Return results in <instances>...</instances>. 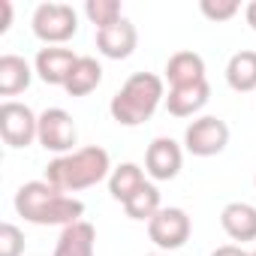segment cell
Wrapping results in <instances>:
<instances>
[{
    "label": "cell",
    "instance_id": "27",
    "mask_svg": "<svg viewBox=\"0 0 256 256\" xmlns=\"http://www.w3.org/2000/svg\"><path fill=\"white\" fill-rule=\"evenodd\" d=\"M253 187H256V175H253Z\"/></svg>",
    "mask_w": 256,
    "mask_h": 256
},
{
    "label": "cell",
    "instance_id": "1",
    "mask_svg": "<svg viewBox=\"0 0 256 256\" xmlns=\"http://www.w3.org/2000/svg\"><path fill=\"white\" fill-rule=\"evenodd\" d=\"M16 211L36 226H70L84 214V202L66 196L48 181H28L16 193Z\"/></svg>",
    "mask_w": 256,
    "mask_h": 256
},
{
    "label": "cell",
    "instance_id": "2",
    "mask_svg": "<svg viewBox=\"0 0 256 256\" xmlns=\"http://www.w3.org/2000/svg\"><path fill=\"white\" fill-rule=\"evenodd\" d=\"M108 169H112L108 151L100 145H90V148H78L72 154L52 160L46 166V181L64 193H76V190H88L100 184L102 178H108Z\"/></svg>",
    "mask_w": 256,
    "mask_h": 256
},
{
    "label": "cell",
    "instance_id": "10",
    "mask_svg": "<svg viewBox=\"0 0 256 256\" xmlns=\"http://www.w3.org/2000/svg\"><path fill=\"white\" fill-rule=\"evenodd\" d=\"M136 42H139V34H136V24L130 18H120L118 24L96 30V48L106 58H112V60L130 58L133 48H136Z\"/></svg>",
    "mask_w": 256,
    "mask_h": 256
},
{
    "label": "cell",
    "instance_id": "19",
    "mask_svg": "<svg viewBox=\"0 0 256 256\" xmlns=\"http://www.w3.org/2000/svg\"><path fill=\"white\" fill-rule=\"evenodd\" d=\"M102 82V66L94 60V58H78L70 82H66V94L70 96H84L90 90H96Z\"/></svg>",
    "mask_w": 256,
    "mask_h": 256
},
{
    "label": "cell",
    "instance_id": "6",
    "mask_svg": "<svg viewBox=\"0 0 256 256\" xmlns=\"http://www.w3.org/2000/svg\"><path fill=\"white\" fill-rule=\"evenodd\" d=\"M184 145L193 157H214L229 145V126L217 114L196 118L184 130Z\"/></svg>",
    "mask_w": 256,
    "mask_h": 256
},
{
    "label": "cell",
    "instance_id": "7",
    "mask_svg": "<svg viewBox=\"0 0 256 256\" xmlns=\"http://www.w3.org/2000/svg\"><path fill=\"white\" fill-rule=\"evenodd\" d=\"M40 145L46 151H54V154H72V145L78 139L76 133V120L70 118V112L64 108H46L40 114V133H36Z\"/></svg>",
    "mask_w": 256,
    "mask_h": 256
},
{
    "label": "cell",
    "instance_id": "23",
    "mask_svg": "<svg viewBox=\"0 0 256 256\" xmlns=\"http://www.w3.org/2000/svg\"><path fill=\"white\" fill-rule=\"evenodd\" d=\"M24 253V232L12 223L0 226V256H22Z\"/></svg>",
    "mask_w": 256,
    "mask_h": 256
},
{
    "label": "cell",
    "instance_id": "28",
    "mask_svg": "<svg viewBox=\"0 0 256 256\" xmlns=\"http://www.w3.org/2000/svg\"><path fill=\"white\" fill-rule=\"evenodd\" d=\"M247 256H256V250H253V253H247Z\"/></svg>",
    "mask_w": 256,
    "mask_h": 256
},
{
    "label": "cell",
    "instance_id": "17",
    "mask_svg": "<svg viewBox=\"0 0 256 256\" xmlns=\"http://www.w3.org/2000/svg\"><path fill=\"white\" fill-rule=\"evenodd\" d=\"M145 184H148V181H145V172H142L136 163H120V166L112 169V175H108V193H112L120 205H126Z\"/></svg>",
    "mask_w": 256,
    "mask_h": 256
},
{
    "label": "cell",
    "instance_id": "21",
    "mask_svg": "<svg viewBox=\"0 0 256 256\" xmlns=\"http://www.w3.org/2000/svg\"><path fill=\"white\" fill-rule=\"evenodd\" d=\"M84 16L90 18V24H96V30L112 28V24H118L124 18L118 0H88V4H84Z\"/></svg>",
    "mask_w": 256,
    "mask_h": 256
},
{
    "label": "cell",
    "instance_id": "3",
    "mask_svg": "<svg viewBox=\"0 0 256 256\" xmlns=\"http://www.w3.org/2000/svg\"><path fill=\"white\" fill-rule=\"evenodd\" d=\"M163 78L154 72H133L124 82V88L112 96L108 112L120 126H139L145 124L157 106L163 102Z\"/></svg>",
    "mask_w": 256,
    "mask_h": 256
},
{
    "label": "cell",
    "instance_id": "13",
    "mask_svg": "<svg viewBox=\"0 0 256 256\" xmlns=\"http://www.w3.org/2000/svg\"><path fill=\"white\" fill-rule=\"evenodd\" d=\"M94 247H96V229L88 220H78L64 226L54 256H94Z\"/></svg>",
    "mask_w": 256,
    "mask_h": 256
},
{
    "label": "cell",
    "instance_id": "14",
    "mask_svg": "<svg viewBox=\"0 0 256 256\" xmlns=\"http://www.w3.org/2000/svg\"><path fill=\"white\" fill-rule=\"evenodd\" d=\"M166 78L172 88H184V84H196L205 82V60L196 52H175L166 64Z\"/></svg>",
    "mask_w": 256,
    "mask_h": 256
},
{
    "label": "cell",
    "instance_id": "9",
    "mask_svg": "<svg viewBox=\"0 0 256 256\" xmlns=\"http://www.w3.org/2000/svg\"><path fill=\"white\" fill-rule=\"evenodd\" d=\"M181 163H184V154H181V145L175 139H166V136H157L151 145H148V154H145V169L154 181H172L178 172H181Z\"/></svg>",
    "mask_w": 256,
    "mask_h": 256
},
{
    "label": "cell",
    "instance_id": "25",
    "mask_svg": "<svg viewBox=\"0 0 256 256\" xmlns=\"http://www.w3.org/2000/svg\"><path fill=\"white\" fill-rule=\"evenodd\" d=\"M211 256H247L241 247H235V244H223V247H217Z\"/></svg>",
    "mask_w": 256,
    "mask_h": 256
},
{
    "label": "cell",
    "instance_id": "18",
    "mask_svg": "<svg viewBox=\"0 0 256 256\" xmlns=\"http://www.w3.org/2000/svg\"><path fill=\"white\" fill-rule=\"evenodd\" d=\"M226 82L238 94L256 90V52H250V48L235 52L226 64Z\"/></svg>",
    "mask_w": 256,
    "mask_h": 256
},
{
    "label": "cell",
    "instance_id": "15",
    "mask_svg": "<svg viewBox=\"0 0 256 256\" xmlns=\"http://www.w3.org/2000/svg\"><path fill=\"white\" fill-rule=\"evenodd\" d=\"M208 96H211L208 82L172 88L169 96H166V108H169V114H175V118H190V114H196V112L208 102Z\"/></svg>",
    "mask_w": 256,
    "mask_h": 256
},
{
    "label": "cell",
    "instance_id": "24",
    "mask_svg": "<svg viewBox=\"0 0 256 256\" xmlns=\"http://www.w3.org/2000/svg\"><path fill=\"white\" fill-rule=\"evenodd\" d=\"M0 12H4V18H0V34H4L10 28V22H12V4L10 0H0Z\"/></svg>",
    "mask_w": 256,
    "mask_h": 256
},
{
    "label": "cell",
    "instance_id": "4",
    "mask_svg": "<svg viewBox=\"0 0 256 256\" xmlns=\"http://www.w3.org/2000/svg\"><path fill=\"white\" fill-rule=\"evenodd\" d=\"M78 30V16L70 4H40L34 12V34L42 42H66Z\"/></svg>",
    "mask_w": 256,
    "mask_h": 256
},
{
    "label": "cell",
    "instance_id": "5",
    "mask_svg": "<svg viewBox=\"0 0 256 256\" xmlns=\"http://www.w3.org/2000/svg\"><path fill=\"white\" fill-rule=\"evenodd\" d=\"M40 133V118L30 106L6 100L0 106V136L10 148H28Z\"/></svg>",
    "mask_w": 256,
    "mask_h": 256
},
{
    "label": "cell",
    "instance_id": "11",
    "mask_svg": "<svg viewBox=\"0 0 256 256\" xmlns=\"http://www.w3.org/2000/svg\"><path fill=\"white\" fill-rule=\"evenodd\" d=\"M76 64H78V54H72L70 48H40L34 70L46 84H64L66 88Z\"/></svg>",
    "mask_w": 256,
    "mask_h": 256
},
{
    "label": "cell",
    "instance_id": "20",
    "mask_svg": "<svg viewBox=\"0 0 256 256\" xmlns=\"http://www.w3.org/2000/svg\"><path fill=\"white\" fill-rule=\"evenodd\" d=\"M126 217H133V220H151L157 211H160V190L154 184H145L130 202L124 205Z\"/></svg>",
    "mask_w": 256,
    "mask_h": 256
},
{
    "label": "cell",
    "instance_id": "26",
    "mask_svg": "<svg viewBox=\"0 0 256 256\" xmlns=\"http://www.w3.org/2000/svg\"><path fill=\"white\" fill-rule=\"evenodd\" d=\"M244 18H247V24L256 30V0H253V4H247V10H244Z\"/></svg>",
    "mask_w": 256,
    "mask_h": 256
},
{
    "label": "cell",
    "instance_id": "8",
    "mask_svg": "<svg viewBox=\"0 0 256 256\" xmlns=\"http://www.w3.org/2000/svg\"><path fill=\"white\" fill-rule=\"evenodd\" d=\"M190 217L181 208H160L148 220V235L160 250H178L190 238Z\"/></svg>",
    "mask_w": 256,
    "mask_h": 256
},
{
    "label": "cell",
    "instance_id": "12",
    "mask_svg": "<svg viewBox=\"0 0 256 256\" xmlns=\"http://www.w3.org/2000/svg\"><path fill=\"white\" fill-rule=\"evenodd\" d=\"M220 226L232 241H253L256 238V208L247 202H229L220 211Z\"/></svg>",
    "mask_w": 256,
    "mask_h": 256
},
{
    "label": "cell",
    "instance_id": "22",
    "mask_svg": "<svg viewBox=\"0 0 256 256\" xmlns=\"http://www.w3.org/2000/svg\"><path fill=\"white\" fill-rule=\"evenodd\" d=\"M199 10H202V16L211 18V22H229L232 16H238L241 4H238V0H202Z\"/></svg>",
    "mask_w": 256,
    "mask_h": 256
},
{
    "label": "cell",
    "instance_id": "16",
    "mask_svg": "<svg viewBox=\"0 0 256 256\" xmlns=\"http://www.w3.org/2000/svg\"><path fill=\"white\" fill-rule=\"evenodd\" d=\"M30 78H34V70L24 58H18V54L0 58V94L4 96H16V94L28 90Z\"/></svg>",
    "mask_w": 256,
    "mask_h": 256
}]
</instances>
